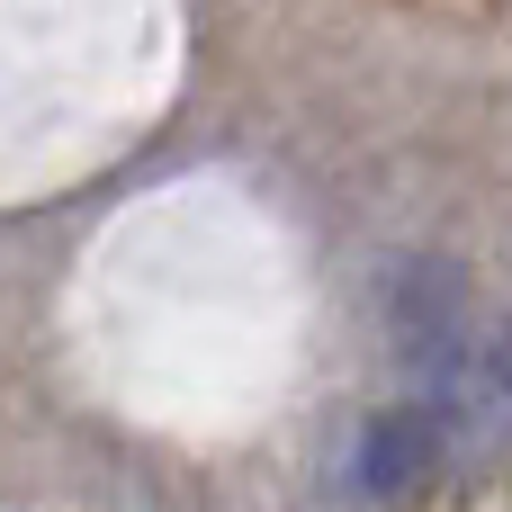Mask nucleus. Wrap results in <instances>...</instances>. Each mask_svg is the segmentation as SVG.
<instances>
[{
	"instance_id": "nucleus-1",
	"label": "nucleus",
	"mask_w": 512,
	"mask_h": 512,
	"mask_svg": "<svg viewBox=\"0 0 512 512\" xmlns=\"http://www.w3.org/2000/svg\"><path fill=\"white\" fill-rule=\"evenodd\" d=\"M432 423H441V414H378V423L360 432V450H351V477H360L369 495H414V486L432 477V450H441Z\"/></svg>"
},
{
	"instance_id": "nucleus-2",
	"label": "nucleus",
	"mask_w": 512,
	"mask_h": 512,
	"mask_svg": "<svg viewBox=\"0 0 512 512\" xmlns=\"http://www.w3.org/2000/svg\"><path fill=\"white\" fill-rule=\"evenodd\" d=\"M486 387L504 396V414H512V324L495 333V342H486Z\"/></svg>"
}]
</instances>
